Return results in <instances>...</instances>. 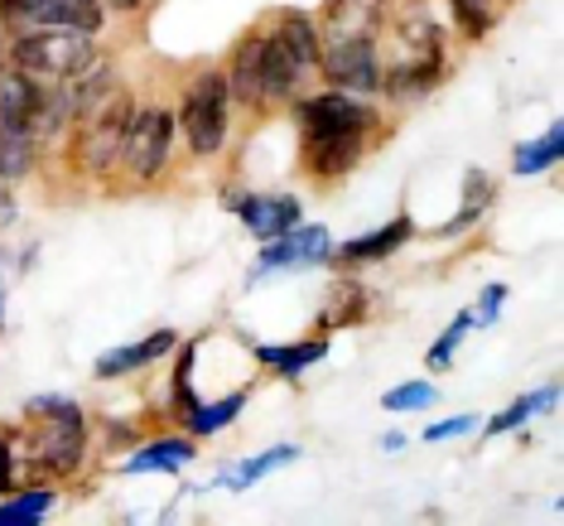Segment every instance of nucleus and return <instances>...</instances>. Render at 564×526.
<instances>
[{
	"instance_id": "f257e3e1",
	"label": "nucleus",
	"mask_w": 564,
	"mask_h": 526,
	"mask_svg": "<svg viewBox=\"0 0 564 526\" xmlns=\"http://www.w3.org/2000/svg\"><path fill=\"white\" fill-rule=\"evenodd\" d=\"M78 111H87L83 146H78L83 164L87 170H107L126 140V126H131V101L111 87V78H97L93 87H78Z\"/></svg>"
},
{
	"instance_id": "f03ea898",
	"label": "nucleus",
	"mask_w": 564,
	"mask_h": 526,
	"mask_svg": "<svg viewBox=\"0 0 564 526\" xmlns=\"http://www.w3.org/2000/svg\"><path fill=\"white\" fill-rule=\"evenodd\" d=\"M15 63L30 78H48V83H68L83 68H93V40L83 30H40L24 34L15 44Z\"/></svg>"
},
{
	"instance_id": "7ed1b4c3",
	"label": "nucleus",
	"mask_w": 564,
	"mask_h": 526,
	"mask_svg": "<svg viewBox=\"0 0 564 526\" xmlns=\"http://www.w3.org/2000/svg\"><path fill=\"white\" fill-rule=\"evenodd\" d=\"M34 416H44L48 426L34 434V459L54 473H68L83 459V416L73 401H58V396H40L30 406Z\"/></svg>"
},
{
	"instance_id": "20e7f679",
	"label": "nucleus",
	"mask_w": 564,
	"mask_h": 526,
	"mask_svg": "<svg viewBox=\"0 0 564 526\" xmlns=\"http://www.w3.org/2000/svg\"><path fill=\"white\" fill-rule=\"evenodd\" d=\"M290 83H294V63L280 54L275 40H247L237 49V68H232V83H227L237 87V97L265 101V97H280Z\"/></svg>"
},
{
	"instance_id": "39448f33",
	"label": "nucleus",
	"mask_w": 564,
	"mask_h": 526,
	"mask_svg": "<svg viewBox=\"0 0 564 526\" xmlns=\"http://www.w3.org/2000/svg\"><path fill=\"white\" fill-rule=\"evenodd\" d=\"M184 136L198 155L223 150V136H227V83H223V73H203V78L188 87Z\"/></svg>"
},
{
	"instance_id": "423d86ee",
	"label": "nucleus",
	"mask_w": 564,
	"mask_h": 526,
	"mask_svg": "<svg viewBox=\"0 0 564 526\" xmlns=\"http://www.w3.org/2000/svg\"><path fill=\"white\" fill-rule=\"evenodd\" d=\"M0 15L24 30H83L93 34L101 24L97 0H0Z\"/></svg>"
},
{
	"instance_id": "0eeeda50",
	"label": "nucleus",
	"mask_w": 564,
	"mask_h": 526,
	"mask_svg": "<svg viewBox=\"0 0 564 526\" xmlns=\"http://www.w3.org/2000/svg\"><path fill=\"white\" fill-rule=\"evenodd\" d=\"M170 136H174V121L164 117V111H145V117H131V126H126V140H121L126 164H131L140 179L160 174V170H164V155H170Z\"/></svg>"
},
{
	"instance_id": "6e6552de",
	"label": "nucleus",
	"mask_w": 564,
	"mask_h": 526,
	"mask_svg": "<svg viewBox=\"0 0 564 526\" xmlns=\"http://www.w3.org/2000/svg\"><path fill=\"white\" fill-rule=\"evenodd\" d=\"M324 73L338 87H357V93H371L381 83L377 68V49L371 40H328L324 49Z\"/></svg>"
},
{
	"instance_id": "1a4fd4ad",
	"label": "nucleus",
	"mask_w": 564,
	"mask_h": 526,
	"mask_svg": "<svg viewBox=\"0 0 564 526\" xmlns=\"http://www.w3.org/2000/svg\"><path fill=\"white\" fill-rule=\"evenodd\" d=\"M371 117L367 107H357L352 97L343 93H328V97H314L304 101V126H310V136H328V131H362Z\"/></svg>"
},
{
	"instance_id": "9d476101",
	"label": "nucleus",
	"mask_w": 564,
	"mask_h": 526,
	"mask_svg": "<svg viewBox=\"0 0 564 526\" xmlns=\"http://www.w3.org/2000/svg\"><path fill=\"white\" fill-rule=\"evenodd\" d=\"M34 160V126L30 117L0 111V179H20Z\"/></svg>"
},
{
	"instance_id": "9b49d317",
	"label": "nucleus",
	"mask_w": 564,
	"mask_h": 526,
	"mask_svg": "<svg viewBox=\"0 0 564 526\" xmlns=\"http://www.w3.org/2000/svg\"><path fill=\"white\" fill-rule=\"evenodd\" d=\"M237 213L256 237H285L290 227H300V203L294 198H247L237 203Z\"/></svg>"
},
{
	"instance_id": "f8f14e48",
	"label": "nucleus",
	"mask_w": 564,
	"mask_h": 526,
	"mask_svg": "<svg viewBox=\"0 0 564 526\" xmlns=\"http://www.w3.org/2000/svg\"><path fill=\"white\" fill-rule=\"evenodd\" d=\"M328 256V233L324 227H300V233H285V241H280V247H271L261 256V266H256V271H271V266H314V261H324Z\"/></svg>"
},
{
	"instance_id": "ddd939ff",
	"label": "nucleus",
	"mask_w": 564,
	"mask_h": 526,
	"mask_svg": "<svg viewBox=\"0 0 564 526\" xmlns=\"http://www.w3.org/2000/svg\"><path fill=\"white\" fill-rule=\"evenodd\" d=\"M357 150H362V131L310 136V164H314L318 174H343V170H352Z\"/></svg>"
},
{
	"instance_id": "4468645a",
	"label": "nucleus",
	"mask_w": 564,
	"mask_h": 526,
	"mask_svg": "<svg viewBox=\"0 0 564 526\" xmlns=\"http://www.w3.org/2000/svg\"><path fill=\"white\" fill-rule=\"evenodd\" d=\"M174 348V333H150L145 343H131V348H117V353H107L97 363V377H121V372H135V367H145V363H155L160 353H170Z\"/></svg>"
},
{
	"instance_id": "2eb2a0df",
	"label": "nucleus",
	"mask_w": 564,
	"mask_h": 526,
	"mask_svg": "<svg viewBox=\"0 0 564 526\" xmlns=\"http://www.w3.org/2000/svg\"><path fill=\"white\" fill-rule=\"evenodd\" d=\"M328 20H333V40H371V30H377V0H333Z\"/></svg>"
},
{
	"instance_id": "dca6fc26",
	"label": "nucleus",
	"mask_w": 564,
	"mask_h": 526,
	"mask_svg": "<svg viewBox=\"0 0 564 526\" xmlns=\"http://www.w3.org/2000/svg\"><path fill=\"white\" fill-rule=\"evenodd\" d=\"M275 44H280V54H285V58L294 63V73H300V68H310V63L318 58V40H314V24H310V20H300V15H290L285 24H280Z\"/></svg>"
},
{
	"instance_id": "f3484780",
	"label": "nucleus",
	"mask_w": 564,
	"mask_h": 526,
	"mask_svg": "<svg viewBox=\"0 0 564 526\" xmlns=\"http://www.w3.org/2000/svg\"><path fill=\"white\" fill-rule=\"evenodd\" d=\"M405 237H410V223H405V217H395V223H391V227H381V233L348 241V247H343V256H348V261H367V256H387V251L401 247Z\"/></svg>"
},
{
	"instance_id": "a211bd4d",
	"label": "nucleus",
	"mask_w": 564,
	"mask_h": 526,
	"mask_svg": "<svg viewBox=\"0 0 564 526\" xmlns=\"http://www.w3.org/2000/svg\"><path fill=\"white\" fill-rule=\"evenodd\" d=\"M194 459V449H188L184 440H170V444H150L140 449V454L131 459V473H155V469H178Z\"/></svg>"
},
{
	"instance_id": "6ab92c4d",
	"label": "nucleus",
	"mask_w": 564,
	"mask_h": 526,
	"mask_svg": "<svg viewBox=\"0 0 564 526\" xmlns=\"http://www.w3.org/2000/svg\"><path fill=\"white\" fill-rule=\"evenodd\" d=\"M560 150H564V131H560V126H550V131L535 140V146H521V150H517V170H521V174L545 170V164L560 160Z\"/></svg>"
},
{
	"instance_id": "aec40b11",
	"label": "nucleus",
	"mask_w": 564,
	"mask_h": 526,
	"mask_svg": "<svg viewBox=\"0 0 564 526\" xmlns=\"http://www.w3.org/2000/svg\"><path fill=\"white\" fill-rule=\"evenodd\" d=\"M328 353V343H294V348H261L256 357H261V363H271V367H280V372H304L310 363H318V357Z\"/></svg>"
},
{
	"instance_id": "412c9836",
	"label": "nucleus",
	"mask_w": 564,
	"mask_h": 526,
	"mask_svg": "<svg viewBox=\"0 0 564 526\" xmlns=\"http://www.w3.org/2000/svg\"><path fill=\"white\" fill-rule=\"evenodd\" d=\"M464 184H468V203H464V213H458L454 223L444 227V233H458V227H468L473 217H478V213L487 208V203H492V179H487L482 170H468V179H464Z\"/></svg>"
},
{
	"instance_id": "4be33fe9",
	"label": "nucleus",
	"mask_w": 564,
	"mask_h": 526,
	"mask_svg": "<svg viewBox=\"0 0 564 526\" xmlns=\"http://www.w3.org/2000/svg\"><path fill=\"white\" fill-rule=\"evenodd\" d=\"M48 507H54V493H30V497H15V503H10V507H0V526H30V522H40Z\"/></svg>"
},
{
	"instance_id": "5701e85b",
	"label": "nucleus",
	"mask_w": 564,
	"mask_h": 526,
	"mask_svg": "<svg viewBox=\"0 0 564 526\" xmlns=\"http://www.w3.org/2000/svg\"><path fill=\"white\" fill-rule=\"evenodd\" d=\"M241 406H247V396H241V391H237V396H227L223 406H208V410L194 406V434H208V430H217V426H227V420H232Z\"/></svg>"
},
{
	"instance_id": "b1692460",
	"label": "nucleus",
	"mask_w": 564,
	"mask_h": 526,
	"mask_svg": "<svg viewBox=\"0 0 564 526\" xmlns=\"http://www.w3.org/2000/svg\"><path fill=\"white\" fill-rule=\"evenodd\" d=\"M290 459H294V449H290V444H285V449H271V454H261V459H251V464H241V469L232 473V479H227V487H251V483L261 479L265 469H275V464H290Z\"/></svg>"
},
{
	"instance_id": "393cba45",
	"label": "nucleus",
	"mask_w": 564,
	"mask_h": 526,
	"mask_svg": "<svg viewBox=\"0 0 564 526\" xmlns=\"http://www.w3.org/2000/svg\"><path fill=\"white\" fill-rule=\"evenodd\" d=\"M550 401H555V391H545V396H521V401H517V406H507V410H502V416H497V420H492V434H502V430H517V426H521V420H525V416H531V410H541V406H550Z\"/></svg>"
},
{
	"instance_id": "a878e982",
	"label": "nucleus",
	"mask_w": 564,
	"mask_h": 526,
	"mask_svg": "<svg viewBox=\"0 0 564 526\" xmlns=\"http://www.w3.org/2000/svg\"><path fill=\"white\" fill-rule=\"evenodd\" d=\"M430 401H434L430 382H405V387H395L387 396V410H420V406H430Z\"/></svg>"
},
{
	"instance_id": "bb28decb",
	"label": "nucleus",
	"mask_w": 564,
	"mask_h": 526,
	"mask_svg": "<svg viewBox=\"0 0 564 526\" xmlns=\"http://www.w3.org/2000/svg\"><path fill=\"white\" fill-rule=\"evenodd\" d=\"M468 324H473V314L454 319V329H448L444 339L430 348V367H448V363H454V348H458V339H464V333H468Z\"/></svg>"
},
{
	"instance_id": "cd10ccee",
	"label": "nucleus",
	"mask_w": 564,
	"mask_h": 526,
	"mask_svg": "<svg viewBox=\"0 0 564 526\" xmlns=\"http://www.w3.org/2000/svg\"><path fill=\"white\" fill-rule=\"evenodd\" d=\"M492 0H454V10H458V20H464V30L468 34H487V24H492Z\"/></svg>"
},
{
	"instance_id": "c85d7f7f",
	"label": "nucleus",
	"mask_w": 564,
	"mask_h": 526,
	"mask_svg": "<svg viewBox=\"0 0 564 526\" xmlns=\"http://www.w3.org/2000/svg\"><path fill=\"white\" fill-rule=\"evenodd\" d=\"M464 430H473V416H458V420H444V426H430L425 440L440 444V440H454V434H464Z\"/></svg>"
},
{
	"instance_id": "c756f323",
	"label": "nucleus",
	"mask_w": 564,
	"mask_h": 526,
	"mask_svg": "<svg viewBox=\"0 0 564 526\" xmlns=\"http://www.w3.org/2000/svg\"><path fill=\"white\" fill-rule=\"evenodd\" d=\"M502 300H507V290H502V286H497V290H487V294H482V314L492 319V314H497V304H502Z\"/></svg>"
},
{
	"instance_id": "7c9ffc66",
	"label": "nucleus",
	"mask_w": 564,
	"mask_h": 526,
	"mask_svg": "<svg viewBox=\"0 0 564 526\" xmlns=\"http://www.w3.org/2000/svg\"><path fill=\"white\" fill-rule=\"evenodd\" d=\"M6 483H10V444H6V434H0V493H6Z\"/></svg>"
},
{
	"instance_id": "2f4dec72",
	"label": "nucleus",
	"mask_w": 564,
	"mask_h": 526,
	"mask_svg": "<svg viewBox=\"0 0 564 526\" xmlns=\"http://www.w3.org/2000/svg\"><path fill=\"white\" fill-rule=\"evenodd\" d=\"M97 6H101V10H131L135 0H97Z\"/></svg>"
},
{
	"instance_id": "473e14b6",
	"label": "nucleus",
	"mask_w": 564,
	"mask_h": 526,
	"mask_svg": "<svg viewBox=\"0 0 564 526\" xmlns=\"http://www.w3.org/2000/svg\"><path fill=\"white\" fill-rule=\"evenodd\" d=\"M0 319H6V300H0Z\"/></svg>"
},
{
	"instance_id": "72a5a7b5",
	"label": "nucleus",
	"mask_w": 564,
	"mask_h": 526,
	"mask_svg": "<svg viewBox=\"0 0 564 526\" xmlns=\"http://www.w3.org/2000/svg\"><path fill=\"white\" fill-rule=\"evenodd\" d=\"M0 58H6V54H0Z\"/></svg>"
}]
</instances>
